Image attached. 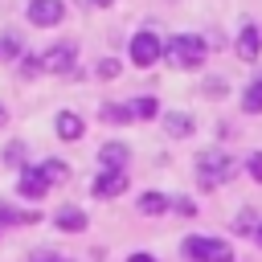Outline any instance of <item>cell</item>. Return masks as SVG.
<instances>
[{
	"label": "cell",
	"mask_w": 262,
	"mask_h": 262,
	"mask_svg": "<svg viewBox=\"0 0 262 262\" xmlns=\"http://www.w3.org/2000/svg\"><path fill=\"white\" fill-rule=\"evenodd\" d=\"M164 53H168L172 66H180V70H196V66L205 61L209 45H205L196 33H180V37H172V41L164 45Z\"/></svg>",
	"instance_id": "6da1fadb"
},
{
	"label": "cell",
	"mask_w": 262,
	"mask_h": 262,
	"mask_svg": "<svg viewBox=\"0 0 262 262\" xmlns=\"http://www.w3.org/2000/svg\"><path fill=\"white\" fill-rule=\"evenodd\" d=\"M196 172H201V184L209 188V184L229 180V176L237 172V164H233L225 151H201V156H196Z\"/></svg>",
	"instance_id": "7a4b0ae2"
},
{
	"label": "cell",
	"mask_w": 262,
	"mask_h": 262,
	"mask_svg": "<svg viewBox=\"0 0 262 262\" xmlns=\"http://www.w3.org/2000/svg\"><path fill=\"white\" fill-rule=\"evenodd\" d=\"M184 254L196 258V262H233V250L221 237H188L184 242Z\"/></svg>",
	"instance_id": "3957f363"
},
{
	"label": "cell",
	"mask_w": 262,
	"mask_h": 262,
	"mask_svg": "<svg viewBox=\"0 0 262 262\" xmlns=\"http://www.w3.org/2000/svg\"><path fill=\"white\" fill-rule=\"evenodd\" d=\"M164 53V41H160V33H151V29H143V33H135L131 37V61L135 66H156V57Z\"/></svg>",
	"instance_id": "277c9868"
},
{
	"label": "cell",
	"mask_w": 262,
	"mask_h": 262,
	"mask_svg": "<svg viewBox=\"0 0 262 262\" xmlns=\"http://www.w3.org/2000/svg\"><path fill=\"white\" fill-rule=\"evenodd\" d=\"M61 16H66L61 0H29V20L33 25H57Z\"/></svg>",
	"instance_id": "5b68a950"
},
{
	"label": "cell",
	"mask_w": 262,
	"mask_h": 262,
	"mask_svg": "<svg viewBox=\"0 0 262 262\" xmlns=\"http://www.w3.org/2000/svg\"><path fill=\"white\" fill-rule=\"evenodd\" d=\"M16 188H20V196H45L49 180H45V172H41V168H25V172H20V180H16Z\"/></svg>",
	"instance_id": "8992f818"
},
{
	"label": "cell",
	"mask_w": 262,
	"mask_h": 262,
	"mask_svg": "<svg viewBox=\"0 0 262 262\" xmlns=\"http://www.w3.org/2000/svg\"><path fill=\"white\" fill-rule=\"evenodd\" d=\"M41 61H45V70H53V74H70V66H74V45H53Z\"/></svg>",
	"instance_id": "52a82bcc"
},
{
	"label": "cell",
	"mask_w": 262,
	"mask_h": 262,
	"mask_svg": "<svg viewBox=\"0 0 262 262\" xmlns=\"http://www.w3.org/2000/svg\"><path fill=\"white\" fill-rule=\"evenodd\" d=\"M127 143H102V151H98V164L106 168V172H123V164H127Z\"/></svg>",
	"instance_id": "ba28073f"
},
{
	"label": "cell",
	"mask_w": 262,
	"mask_h": 262,
	"mask_svg": "<svg viewBox=\"0 0 262 262\" xmlns=\"http://www.w3.org/2000/svg\"><path fill=\"white\" fill-rule=\"evenodd\" d=\"M127 188V172H102L94 176V196H119Z\"/></svg>",
	"instance_id": "9c48e42d"
},
{
	"label": "cell",
	"mask_w": 262,
	"mask_h": 262,
	"mask_svg": "<svg viewBox=\"0 0 262 262\" xmlns=\"http://www.w3.org/2000/svg\"><path fill=\"white\" fill-rule=\"evenodd\" d=\"M258 49H262V33H258L254 25H246V29H242V37H237V57H242V61H254V57H258Z\"/></svg>",
	"instance_id": "30bf717a"
},
{
	"label": "cell",
	"mask_w": 262,
	"mask_h": 262,
	"mask_svg": "<svg viewBox=\"0 0 262 262\" xmlns=\"http://www.w3.org/2000/svg\"><path fill=\"white\" fill-rule=\"evenodd\" d=\"M57 229H66V233H78V229H86V213L82 209H74V205H66V209H57Z\"/></svg>",
	"instance_id": "8fae6325"
},
{
	"label": "cell",
	"mask_w": 262,
	"mask_h": 262,
	"mask_svg": "<svg viewBox=\"0 0 262 262\" xmlns=\"http://www.w3.org/2000/svg\"><path fill=\"white\" fill-rule=\"evenodd\" d=\"M164 131L176 135V139H184V135H192V119H188L184 111H168V115H164Z\"/></svg>",
	"instance_id": "7c38bea8"
},
{
	"label": "cell",
	"mask_w": 262,
	"mask_h": 262,
	"mask_svg": "<svg viewBox=\"0 0 262 262\" xmlns=\"http://www.w3.org/2000/svg\"><path fill=\"white\" fill-rule=\"evenodd\" d=\"M57 135H61V139H82V119H78L74 111H61V115H57Z\"/></svg>",
	"instance_id": "4fadbf2b"
},
{
	"label": "cell",
	"mask_w": 262,
	"mask_h": 262,
	"mask_svg": "<svg viewBox=\"0 0 262 262\" xmlns=\"http://www.w3.org/2000/svg\"><path fill=\"white\" fill-rule=\"evenodd\" d=\"M164 209H172V201H168L164 192H143V196H139V213H147V217H160Z\"/></svg>",
	"instance_id": "5bb4252c"
},
{
	"label": "cell",
	"mask_w": 262,
	"mask_h": 262,
	"mask_svg": "<svg viewBox=\"0 0 262 262\" xmlns=\"http://www.w3.org/2000/svg\"><path fill=\"white\" fill-rule=\"evenodd\" d=\"M33 221H37V209L33 213H16V209L0 205V225H33Z\"/></svg>",
	"instance_id": "9a60e30c"
},
{
	"label": "cell",
	"mask_w": 262,
	"mask_h": 262,
	"mask_svg": "<svg viewBox=\"0 0 262 262\" xmlns=\"http://www.w3.org/2000/svg\"><path fill=\"white\" fill-rule=\"evenodd\" d=\"M242 106H246L250 115H262V82H250V86H246V94H242Z\"/></svg>",
	"instance_id": "2e32d148"
},
{
	"label": "cell",
	"mask_w": 262,
	"mask_h": 262,
	"mask_svg": "<svg viewBox=\"0 0 262 262\" xmlns=\"http://www.w3.org/2000/svg\"><path fill=\"white\" fill-rule=\"evenodd\" d=\"M131 111H135V119H151V115L160 111V102H156L151 94H143V98H135V102H131Z\"/></svg>",
	"instance_id": "e0dca14e"
},
{
	"label": "cell",
	"mask_w": 262,
	"mask_h": 262,
	"mask_svg": "<svg viewBox=\"0 0 262 262\" xmlns=\"http://www.w3.org/2000/svg\"><path fill=\"white\" fill-rule=\"evenodd\" d=\"M41 172H45V180H49V184H57V180H66V176H70V168H66L61 160H45V164H41Z\"/></svg>",
	"instance_id": "ac0fdd59"
},
{
	"label": "cell",
	"mask_w": 262,
	"mask_h": 262,
	"mask_svg": "<svg viewBox=\"0 0 262 262\" xmlns=\"http://www.w3.org/2000/svg\"><path fill=\"white\" fill-rule=\"evenodd\" d=\"M131 115H135L131 106H115V102H106V106H102V119H106V123H127Z\"/></svg>",
	"instance_id": "d6986e66"
},
{
	"label": "cell",
	"mask_w": 262,
	"mask_h": 262,
	"mask_svg": "<svg viewBox=\"0 0 262 262\" xmlns=\"http://www.w3.org/2000/svg\"><path fill=\"white\" fill-rule=\"evenodd\" d=\"M233 225H237V233H258V229H262V225H258V217H254V209L237 213V221H233Z\"/></svg>",
	"instance_id": "ffe728a7"
},
{
	"label": "cell",
	"mask_w": 262,
	"mask_h": 262,
	"mask_svg": "<svg viewBox=\"0 0 262 262\" xmlns=\"http://www.w3.org/2000/svg\"><path fill=\"white\" fill-rule=\"evenodd\" d=\"M41 70H45V61H41V57H33V53H29V57H20V74H25V78H33V74H41Z\"/></svg>",
	"instance_id": "44dd1931"
},
{
	"label": "cell",
	"mask_w": 262,
	"mask_h": 262,
	"mask_svg": "<svg viewBox=\"0 0 262 262\" xmlns=\"http://www.w3.org/2000/svg\"><path fill=\"white\" fill-rule=\"evenodd\" d=\"M246 168H250L254 180H262V151H250V156H246Z\"/></svg>",
	"instance_id": "7402d4cb"
},
{
	"label": "cell",
	"mask_w": 262,
	"mask_h": 262,
	"mask_svg": "<svg viewBox=\"0 0 262 262\" xmlns=\"http://www.w3.org/2000/svg\"><path fill=\"white\" fill-rule=\"evenodd\" d=\"M115 74H119V61L115 57H102L98 61V78H115Z\"/></svg>",
	"instance_id": "603a6c76"
},
{
	"label": "cell",
	"mask_w": 262,
	"mask_h": 262,
	"mask_svg": "<svg viewBox=\"0 0 262 262\" xmlns=\"http://www.w3.org/2000/svg\"><path fill=\"white\" fill-rule=\"evenodd\" d=\"M16 49H20V41H16V37H12V33H8V37H4V41H0V57H12V53H16Z\"/></svg>",
	"instance_id": "cb8c5ba5"
},
{
	"label": "cell",
	"mask_w": 262,
	"mask_h": 262,
	"mask_svg": "<svg viewBox=\"0 0 262 262\" xmlns=\"http://www.w3.org/2000/svg\"><path fill=\"white\" fill-rule=\"evenodd\" d=\"M172 209H176V213H184V217H192V213H196V205H192V201H172Z\"/></svg>",
	"instance_id": "d4e9b609"
},
{
	"label": "cell",
	"mask_w": 262,
	"mask_h": 262,
	"mask_svg": "<svg viewBox=\"0 0 262 262\" xmlns=\"http://www.w3.org/2000/svg\"><path fill=\"white\" fill-rule=\"evenodd\" d=\"M205 94H225V82H221V78H213V82H205Z\"/></svg>",
	"instance_id": "484cf974"
},
{
	"label": "cell",
	"mask_w": 262,
	"mask_h": 262,
	"mask_svg": "<svg viewBox=\"0 0 262 262\" xmlns=\"http://www.w3.org/2000/svg\"><path fill=\"white\" fill-rule=\"evenodd\" d=\"M20 151H25L20 143H8V151H4V160H8V164H16V160H20Z\"/></svg>",
	"instance_id": "4316f807"
},
{
	"label": "cell",
	"mask_w": 262,
	"mask_h": 262,
	"mask_svg": "<svg viewBox=\"0 0 262 262\" xmlns=\"http://www.w3.org/2000/svg\"><path fill=\"white\" fill-rule=\"evenodd\" d=\"M33 262H61L57 254H33Z\"/></svg>",
	"instance_id": "83f0119b"
},
{
	"label": "cell",
	"mask_w": 262,
	"mask_h": 262,
	"mask_svg": "<svg viewBox=\"0 0 262 262\" xmlns=\"http://www.w3.org/2000/svg\"><path fill=\"white\" fill-rule=\"evenodd\" d=\"M127 262H156V258H151V254H131Z\"/></svg>",
	"instance_id": "f1b7e54d"
},
{
	"label": "cell",
	"mask_w": 262,
	"mask_h": 262,
	"mask_svg": "<svg viewBox=\"0 0 262 262\" xmlns=\"http://www.w3.org/2000/svg\"><path fill=\"white\" fill-rule=\"evenodd\" d=\"M94 4H98V8H106V4H115V0H94Z\"/></svg>",
	"instance_id": "f546056e"
},
{
	"label": "cell",
	"mask_w": 262,
	"mask_h": 262,
	"mask_svg": "<svg viewBox=\"0 0 262 262\" xmlns=\"http://www.w3.org/2000/svg\"><path fill=\"white\" fill-rule=\"evenodd\" d=\"M254 242H258V246H262V229H258V233H254Z\"/></svg>",
	"instance_id": "4dcf8cb0"
},
{
	"label": "cell",
	"mask_w": 262,
	"mask_h": 262,
	"mask_svg": "<svg viewBox=\"0 0 262 262\" xmlns=\"http://www.w3.org/2000/svg\"><path fill=\"white\" fill-rule=\"evenodd\" d=\"M4 119H8V115H4V106H0V123H4Z\"/></svg>",
	"instance_id": "1f68e13d"
}]
</instances>
